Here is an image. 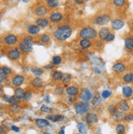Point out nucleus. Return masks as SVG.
Instances as JSON below:
<instances>
[{"label":"nucleus","mask_w":133,"mask_h":134,"mask_svg":"<svg viewBox=\"0 0 133 134\" xmlns=\"http://www.w3.org/2000/svg\"><path fill=\"white\" fill-rule=\"evenodd\" d=\"M72 35V28L69 26H60L54 32V37L59 41H64Z\"/></svg>","instance_id":"f257e3e1"},{"label":"nucleus","mask_w":133,"mask_h":134,"mask_svg":"<svg viewBox=\"0 0 133 134\" xmlns=\"http://www.w3.org/2000/svg\"><path fill=\"white\" fill-rule=\"evenodd\" d=\"M97 36V31L95 28L91 26H86L80 31V36L82 39H94Z\"/></svg>","instance_id":"f03ea898"},{"label":"nucleus","mask_w":133,"mask_h":134,"mask_svg":"<svg viewBox=\"0 0 133 134\" xmlns=\"http://www.w3.org/2000/svg\"><path fill=\"white\" fill-rule=\"evenodd\" d=\"M90 109V105L88 103H86L85 101H82V102H78L75 105V109H76V112L79 114H85V112L88 111V109Z\"/></svg>","instance_id":"7ed1b4c3"},{"label":"nucleus","mask_w":133,"mask_h":134,"mask_svg":"<svg viewBox=\"0 0 133 134\" xmlns=\"http://www.w3.org/2000/svg\"><path fill=\"white\" fill-rule=\"evenodd\" d=\"M110 16L108 14H103L101 16H97L96 18L94 21V23L96 25H100V26H103L106 25L107 23H108V21H110Z\"/></svg>","instance_id":"20e7f679"},{"label":"nucleus","mask_w":133,"mask_h":134,"mask_svg":"<svg viewBox=\"0 0 133 134\" xmlns=\"http://www.w3.org/2000/svg\"><path fill=\"white\" fill-rule=\"evenodd\" d=\"M3 42L7 45H13L17 42V37L15 35H8L3 39Z\"/></svg>","instance_id":"39448f33"},{"label":"nucleus","mask_w":133,"mask_h":134,"mask_svg":"<svg viewBox=\"0 0 133 134\" xmlns=\"http://www.w3.org/2000/svg\"><path fill=\"white\" fill-rule=\"evenodd\" d=\"M8 57L11 60H16L18 59L20 56H21V53L20 51L18 50V49H11L8 52L7 54Z\"/></svg>","instance_id":"423d86ee"},{"label":"nucleus","mask_w":133,"mask_h":134,"mask_svg":"<svg viewBox=\"0 0 133 134\" xmlns=\"http://www.w3.org/2000/svg\"><path fill=\"white\" fill-rule=\"evenodd\" d=\"M124 25H125L124 21L122 19H115L111 23L112 28L115 31H118V30H120V29H122L124 26Z\"/></svg>","instance_id":"0eeeda50"},{"label":"nucleus","mask_w":133,"mask_h":134,"mask_svg":"<svg viewBox=\"0 0 133 134\" xmlns=\"http://www.w3.org/2000/svg\"><path fill=\"white\" fill-rule=\"evenodd\" d=\"M19 48L23 52H26V53H28V52H31L32 50V43L26 42L23 40L19 44Z\"/></svg>","instance_id":"6e6552de"},{"label":"nucleus","mask_w":133,"mask_h":134,"mask_svg":"<svg viewBox=\"0 0 133 134\" xmlns=\"http://www.w3.org/2000/svg\"><path fill=\"white\" fill-rule=\"evenodd\" d=\"M126 65L124 64L123 63H117L113 66V70L115 72H118V73H121V72H123L125 70H126Z\"/></svg>","instance_id":"1a4fd4ad"},{"label":"nucleus","mask_w":133,"mask_h":134,"mask_svg":"<svg viewBox=\"0 0 133 134\" xmlns=\"http://www.w3.org/2000/svg\"><path fill=\"white\" fill-rule=\"evenodd\" d=\"M24 81H25V77H23V76H21V75H16L15 76V77L13 78V84L16 86V87H18L20 86H21L23 84V82H24Z\"/></svg>","instance_id":"9d476101"},{"label":"nucleus","mask_w":133,"mask_h":134,"mask_svg":"<svg viewBox=\"0 0 133 134\" xmlns=\"http://www.w3.org/2000/svg\"><path fill=\"white\" fill-rule=\"evenodd\" d=\"M111 32L109 31V29L107 27H103L101 28L99 31V36L102 40H106L107 37L108 36V35Z\"/></svg>","instance_id":"9b49d317"},{"label":"nucleus","mask_w":133,"mask_h":134,"mask_svg":"<svg viewBox=\"0 0 133 134\" xmlns=\"http://www.w3.org/2000/svg\"><path fill=\"white\" fill-rule=\"evenodd\" d=\"M62 19V15L60 13H52L49 16V20L53 23H57L60 21Z\"/></svg>","instance_id":"f8f14e48"},{"label":"nucleus","mask_w":133,"mask_h":134,"mask_svg":"<svg viewBox=\"0 0 133 134\" xmlns=\"http://www.w3.org/2000/svg\"><path fill=\"white\" fill-rule=\"evenodd\" d=\"M85 120L89 124H94L98 121V117H97L96 114H95L93 113H90L86 115Z\"/></svg>","instance_id":"ddd939ff"},{"label":"nucleus","mask_w":133,"mask_h":134,"mask_svg":"<svg viewBox=\"0 0 133 134\" xmlns=\"http://www.w3.org/2000/svg\"><path fill=\"white\" fill-rule=\"evenodd\" d=\"M91 92L88 89H84L82 91V94H80V98L83 101H88L91 99Z\"/></svg>","instance_id":"4468645a"},{"label":"nucleus","mask_w":133,"mask_h":134,"mask_svg":"<svg viewBox=\"0 0 133 134\" xmlns=\"http://www.w3.org/2000/svg\"><path fill=\"white\" fill-rule=\"evenodd\" d=\"M66 92L69 96H76L78 94L79 90H78V88H77L76 86H71L67 87V90H66Z\"/></svg>","instance_id":"2eb2a0df"},{"label":"nucleus","mask_w":133,"mask_h":134,"mask_svg":"<svg viewBox=\"0 0 133 134\" xmlns=\"http://www.w3.org/2000/svg\"><path fill=\"white\" fill-rule=\"evenodd\" d=\"M125 49L128 51L133 50V37H126L125 39Z\"/></svg>","instance_id":"dca6fc26"},{"label":"nucleus","mask_w":133,"mask_h":134,"mask_svg":"<svg viewBox=\"0 0 133 134\" xmlns=\"http://www.w3.org/2000/svg\"><path fill=\"white\" fill-rule=\"evenodd\" d=\"M123 96L126 98H129L132 96L133 94V90L131 86H125L123 87Z\"/></svg>","instance_id":"f3484780"},{"label":"nucleus","mask_w":133,"mask_h":134,"mask_svg":"<svg viewBox=\"0 0 133 134\" xmlns=\"http://www.w3.org/2000/svg\"><path fill=\"white\" fill-rule=\"evenodd\" d=\"M34 13L36 16H44L47 13V8H46L45 6H39V7L36 8V9L34 10Z\"/></svg>","instance_id":"a211bd4d"},{"label":"nucleus","mask_w":133,"mask_h":134,"mask_svg":"<svg viewBox=\"0 0 133 134\" xmlns=\"http://www.w3.org/2000/svg\"><path fill=\"white\" fill-rule=\"evenodd\" d=\"M118 108L120 109L121 111H123V112H126L130 109L129 104H128V102H126V100H121L118 103Z\"/></svg>","instance_id":"6ab92c4d"},{"label":"nucleus","mask_w":133,"mask_h":134,"mask_svg":"<svg viewBox=\"0 0 133 134\" xmlns=\"http://www.w3.org/2000/svg\"><path fill=\"white\" fill-rule=\"evenodd\" d=\"M36 124L40 127V129H44V127H47L49 125V123L48 120H45V119H37L36 120Z\"/></svg>","instance_id":"aec40b11"},{"label":"nucleus","mask_w":133,"mask_h":134,"mask_svg":"<svg viewBox=\"0 0 133 134\" xmlns=\"http://www.w3.org/2000/svg\"><path fill=\"white\" fill-rule=\"evenodd\" d=\"M40 31V28L37 25H31L28 27V33L31 35H36Z\"/></svg>","instance_id":"412c9836"},{"label":"nucleus","mask_w":133,"mask_h":134,"mask_svg":"<svg viewBox=\"0 0 133 134\" xmlns=\"http://www.w3.org/2000/svg\"><path fill=\"white\" fill-rule=\"evenodd\" d=\"M80 47L82 49H89L91 45V42L90 41V40H87V39H82L80 41Z\"/></svg>","instance_id":"4be33fe9"},{"label":"nucleus","mask_w":133,"mask_h":134,"mask_svg":"<svg viewBox=\"0 0 133 134\" xmlns=\"http://www.w3.org/2000/svg\"><path fill=\"white\" fill-rule=\"evenodd\" d=\"M36 25L40 26V27H45L47 26L49 24V21L46 18H39L36 21Z\"/></svg>","instance_id":"5701e85b"},{"label":"nucleus","mask_w":133,"mask_h":134,"mask_svg":"<svg viewBox=\"0 0 133 134\" xmlns=\"http://www.w3.org/2000/svg\"><path fill=\"white\" fill-rule=\"evenodd\" d=\"M26 95V92L21 88H17L15 90V96L18 99V100H21V99H24Z\"/></svg>","instance_id":"b1692460"},{"label":"nucleus","mask_w":133,"mask_h":134,"mask_svg":"<svg viewBox=\"0 0 133 134\" xmlns=\"http://www.w3.org/2000/svg\"><path fill=\"white\" fill-rule=\"evenodd\" d=\"M123 80L124 82H126V83L131 82V81H133V73L132 72H128V73H126L123 76Z\"/></svg>","instance_id":"393cba45"},{"label":"nucleus","mask_w":133,"mask_h":134,"mask_svg":"<svg viewBox=\"0 0 133 134\" xmlns=\"http://www.w3.org/2000/svg\"><path fill=\"white\" fill-rule=\"evenodd\" d=\"M48 119H50L53 122H57V121H62L64 119V117L62 115H49L47 117Z\"/></svg>","instance_id":"a878e982"},{"label":"nucleus","mask_w":133,"mask_h":134,"mask_svg":"<svg viewBox=\"0 0 133 134\" xmlns=\"http://www.w3.org/2000/svg\"><path fill=\"white\" fill-rule=\"evenodd\" d=\"M32 85L34 86V87H40V86H42L43 85V82H42V80L39 78V77H36V78H34L33 81H32Z\"/></svg>","instance_id":"bb28decb"},{"label":"nucleus","mask_w":133,"mask_h":134,"mask_svg":"<svg viewBox=\"0 0 133 134\" xmlns=\"http://www.w3.org/2000/svg\"><path fill=\"white\" fill-rule=\"evenodd\" d=\"M52 77L56 81H59V80H62V73L59 72V71H54V72H52Z\"/></svg>","instance_id":"cd10ccee"},{"label":"nucleus","mask_w":133,"mask_h":134,"mask_svg":"<svg viewBox=\"0 0 133 134\" xmlns=\"http://www.w3.org/2000/svg\"><path fill=\"white\" fill-rule=\"evenodd\" d=\"M39 40L42 43H44V44L45 43H49L50 41V37L47 34H43V35H41V36L39 37Z\"/></svg>","instance_id":"c85d7f7f"},{"label":"nucleus","mask_w":133,"mask_h":134,"mask_svg":"<svg viewBox=\"0 0 133 134\" xmlns=\"http://www.w3.org/2000/svg\"><path fill=\"white\" fill-rule=\"evenodd\" d=\"M46 3H47L48 6L50 8H56L57 5H59V1L57 0H46Z\"/></svg>","instance_id":"c756f323"},{"label":"nucleus","mask_w":133,"mask_h":134,"mask_svg":"<svg viewBox=\"0 0 133 134\" xmlns=\"http://www.w3.org/2000/svg\"><path fill=\"white\" fill-rule=\"evenodd\" d=\"M77 129H78L79 132H80V133H82V134H85L86 132H87V130H86L85 126L82 123H79V124H77Z\"/></svg>","instance_id":"7c9ffc66"},{"label":"nucleus","mask_w":133,"mask_h":134,"mask_svg":"<svg viewBox=\"0 0 133 134\" xmlns=\"http://www.w3.org/2000/svg\"><path fill=\"white\" fill-rule=\"evenodd\" d=\"M31 71L33 72V74H34L36 76H39V75H41L43 73V69L41 68H37V67H34L32 68L31 69Z\"/></svg>","instance_id":"2f4dec72"},{"label":"nucleus","mask_w":133,"mask_h":134,"mask_svg":"<svg viewBox=\"0 0 133 134\" xmlns=\"http://www.w3.org/2000/svg\"><path fill=\"white\" fill-rule=\"evenodd\" d=\"M116 132L118 134H123L125 132V126L123 124H118L116 127Z\"/></svg>","instance_id":"473e14b6"},{"label":"nucleus","mask_w":133,"mask_h":134,"mask_svg":"<svg viewBox=\"0 0 133 134\" xmlns=\"http://www.w3.org/2000/svg\"><path fill=\"white\" fill-rule=\"evenodd\" d=\"M113 3L116 7H123L126 4V0H113Z\"/></svg>","instance_id":"72a5a7b5"},{"label":"nucleus","mask_w":133,"mask_h":134,"mask_svg":"<svg viewBox=\"0 0 133 134\" xmlns=\"http://www.w3.org/2000/svg\"><path fill=\"white\" fill-rule=\"evenodd\" d=\"M61 62H62V59L60 56H54L53 58V59H52V63L54 65H59L61 63Z\"/></svg>","instance_id":"f704fd0d"},{"label":"nucleus","mask_w":133,"mask_h":134,"mask_svg":"<svg viewBox=\"0 0 133 134\" xmlns=\"http://www.w3.org/2000/svg\"><path fill=\"white\" fill-rule=\"evenodd\" d=\"M7 73L4 71L3 68H0V80H1V82L4 81V80L6 79V77H7Z\"/></svg>","instance_id":"c9c22d12"},{"label":"nucleus","mask_w":133,"mask_h":134,"mask_svg":"<svg viewBox=\"0 0 133 134\" xmlns=\"http://www.w3.org/2000/svg\"><path fill=\"white\" fill-rule=\"evenodd\" d=\"M123 111H116L113 114V119H121L123 117Z\"/></svg>","instance_id":"e433bc0d"},{"label":"nucleus","mask_w":133,"mask_h":134,"mask_svg":"<svg viewBox=\"0 0 133 134\" xmlns=\"http://www.w3.org/2000/svg\"><path fill=\"white\" fill-rule=\"evenodd\" d=\"M70 80H71V76L70 75L67 74V73L62 74V82L67 83V82H68V81H70Z\"/></svg>","instance_id":"4c0bfd02"},{"label":"nucleus","mask_w":133,"mask_h":134,"mask_svg":"<svg viewBox=\"0 0 133 134\" xmlns=\"http://www.w3.org/2000/svg\"><path fill=\"white\" fill-rule=\"evenodd\" d=\"M108 110L109 112H110L111 114H114L115 112L117 111V109H116V106L115 105H113V104H110V105H108Z\"/></svg>","instance_id":"58836bf2"},{"label":"nucleus","mask_w":133,"mask_h":134,"mask_svg":"<svg viewBox=\"0 0 133 134\" xmlns=\"http://www.w3.org/2000/svg\"><path fill=\"white\" fill-rule=\"evenodd\" d=\"M100 96H95L94 98H93V100H92V101H91V103H92V104L93 105H96V104L100 102Z\"/></svg>","instance_id":"ea45409f"},{"label":"nucleus","mask_w":133,"mask_h":134,"mask_svg":"<svg viewBox=\"0 0 133 134\" xmlns=\"http://www.w3.org/2000/svg\"><path fill=\"white\" fill-rule=\"evenodd\" d=\"M40 110H41L42 112H44V113L51 112V109L48 106H46V105H42L41 108H40Z\"/></svg>","instance_id":"a19ab883"},{"label":"nucleus","mask_w":133,"mask_h":134,"mask_svg":"<svg viewBox=\"0 0 133 134\" xmlns=\"http://www.w3.org/2000/svg\"><path fill=\"white\" fill-rule=\"evenodd\" d=\"M111 96V91H105L102 92V97L105 98V99H107L108 97H109Z\"/></svg>","instance_id":"79ce46f5"},{"label":"nucleus","mask_w":133,"mask_h":134,"mask_svg":"<svg viewBox=\"0 0 133 134\" xmlns=\"http://www.w3.org/2000/svg\"><path fill=\"white\" fill-rule=\"evenodd\" d=\"M124 120L126 122H131L133 120V114H129L128 115H126L124 117Z\"/></svg>","instance_id":"37998d69"},{"label":"nucleus","mask_w":133,"mask_h":134,"mask_svg":"<svg viewBox=\"0 0 133 134\" xmlns=\"http://www.w3.org/2000/svg\"><path fill=\"white\" fill-rule=\"evenodd\" d=\"M10 109L11 110V111H13V112H17L20 109V108H19L18 105H16V104H13V105L10 107Z\"/></svg>","instance_id":"c03bdc74"},{"label":"nucleus","mask_w":133,"mask_h":134,"mask_svg":"<svg viewBox=\"0 0 133 134\" xmlns=\"http://www.w3.org/2000/svg\"><path fill=\"white\" fill-rule=\"evenodd\" d=\"M16 102H17V98H16L15 96H10V98H9V102H8V103L14 104H16Z\"/></svg>","instance_id":"a18cd8bd"},{"label":"nucleus","mask_w":133,"mask_h":134,"mask_svg":"<svg viewBox=\"0 0 133 134\" xmlns=\"http://www.w3.org/2000/svg\"><path fill=\"white\" fill-rule=\"evenodd\" d=\"M55 93L57 95H62V93H63V89L62 88V87H60V86H57V88L55 89Z\"/></svg>","instance_id":"49530a36"},{"label":"nucleus","mask_w":133,"mask_h":134,"mask_svg":"<svg viewBox=\"0 0 133 134\" xmlns=\"http://www.w3.org/2000/svg\"><path fill=\"white\" fill-rule=\"evenodd\" d=\"M113 40H114V35H113V33H110V34L108 35V36L107 37L106 41H108V42H109V41H113Z\"/></svg>","instance_id":"de8ad7c7"},{"label":"nucleus","mask_w":133,"mask_h":134,"mask_svg":"<svg viewBox=\"0 0 133 134\" xmlns=\"http://www.w3.org/2000/svg\"><path fill=\"white\" fill-rule=\"evenodd\" d=\"M31 98V92L28 91V92H26V95H25V97L24 99L26 100H30Z\"/></svg>","instance_id":"09e8293b"},{"label":"nucleus","mask_w":133,"mask_h":134,"mask_svg":"<svg viewBox=\"0 0 133 134\" xmlns=\"http://www.w3.org/2000/svg\"><path fill=\"white\" fill-rule=\"evenodd\" d=\"M3 69H4V71L6 72V73H7L8 75V74H10V73L11 72V68H8V67H3Z\"/></svg>","instance_id":"8fccbe9b"},{"label":"nucleus","mask_w":133,"mask_h":134,"mask_svg":"<svg viewBox=\"0 0 133 134\" xmlns=\"http://www.w3.org/2000/svg\"><path fill=\"white\" fill-rule=\"evenodd\" d=\"M11 129H13V131H15V132H19V127H16V126H11Z\"/></svg>","instance_id":"3c124183"},{"label":"nucleus","mask_w":133,"mask_h":134,"mask_svg":"<svg viewBox=\"0 0 133 134\" xmlns=\"http://www.w3.org/2000/svg\"><path fill=\"white\" fill-rule=\"evenodd\" d=\"M84 1H85V0H74V2L76 3H77V4H82V3H84Z\"/></svg>","instance_id":"603ef678"},{"label":"nucleus","mask_w":133,"mask_h":134,"mask_svg":"<svg viewBox=\"0 0 133 134\" xmlns=\"http://www.w3.org/2000/svg\"><path fill=\"white\" fill-rule=\"evenodd\" d=\"M9 96H3V100L6 101V102H9Z\"/></svg>","instance_id":"864d4df0"},{"label":"nucleus","mask_w":133,"mask_h":134,"mask_svg":"<svg viewBox=\"0 0 133 134\" xmlns=\"http://www.w3.org/2000/svg\"><path fill=\"white\" fill-rule=\"evenodd\" d=\"M44 100L47 102V103H50V100H49V97L47 96H45L44 97Z\"/></svg>","instance_id":"5fc2aeb1"},{"label":"nucleus","mask_w":133,"mask_h":134,"mask_svg":"<svg viewBox=\"0 0 133 134\" xmlns=\"http://www.w3.org/2000/svg\"><path fill=\"white\" fill-rule=\"evenodd\" d=\"M64 126H63L62 129H61V131L59 132V134H64Z\"/></svg>","instance_id":"6e6d98bb"},{"label":"nucleus","mask_w":133,"mask_h":134,"mask_svg":"<svg viewBox=\"0 0 133 134\" xmlns=\"http://www.w3.org/2000/svg\"><path fill=\"white\" fill-rule=\"evenodd\" d=\"M44 68H46V69H51L52 68V65H50V64H49V65H46V66H44Z\"/></svg>","instance_id":"4d7b16f0"},{"label":"nucleus","mask_w":133,"mask_h":134,"mask_svg":"<svg viewBox=\"0 0 133 134\" xmlns=\"http://www.w3.org/2000/svg\"><path fill=\"white\" fill-rule=\"evenodd\" d=\"M131 29L133 30V20H132V21H131Z\"/></svg>","instance_id":"13d9d810"},{"label":"nucleus","mask_w":133,"mask_h":134,"mask_svg":"<svg viewBox=\"0 0 133 134\" xmlns=\"http://www.w3.org/2000/svg\"><path fill=\"white\" fill-rule=\"evenodd\" d=\"M22 1L24 2V3H27V2L29 1V0H22Z\"/></svg>","instance_id":"bf43d9fd"},{"label":"nucleus","mask_w":133,"mask_h":134,"mask_svg":"<svg viewBox=\"0 0 133 134\" xmlns=\"http://www.w3.org/2000/svg\"><path fill=\"white\" fill-rule=\"evenodd\" d=\"M44 134H50V133H49V132H44Z\"/></svg>","instance_id":"052dcab7"}]
</instances>
